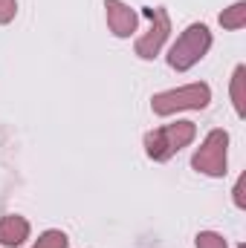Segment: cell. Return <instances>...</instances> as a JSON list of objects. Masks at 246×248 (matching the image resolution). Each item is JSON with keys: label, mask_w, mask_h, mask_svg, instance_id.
<instances>
[{"label": "cell", "mask_w": 246, "mask_h": 248, "mask_svg": "<svg viewBox=\"0 0 246 248\" xmlns=\"http://www.w3.org/2000/svg\"><path fill=\"white\" fill-rule=\"evenodd\" d=\"M197 136V127L194 122H174L165 124L154 133L145 136V153L154 159V162H168L174 153H180L183 147H188Z\"/></svg>", "instance_id": "cell-1"}, {"label": "cell", "mask_w": 246, "mask_h": 248, "mask_svg": "<svg viewBox=\"0 0 246 248\" xmlns=\"http://www.w3.org/2000/svg\"><path fill=\"white\" fill-rule=\"evenodd\" d=\"M209 101H211L209 84H188V87H180V90L157 93L151 98V110L157 116H171V113H180V110H203V107H209Z\"/></svg>", "instance_id": "cell-2"}, {"label": "cell", "mask_w": 246, "mask_h": 248, "mask_svg": "<svg viewBox=\"0 0 246 248\" xmlns=\"http://www.w3.org/2000/svg\"><path fill=\"white\" fill-rule=\"evenodd\" d=\"M209 46H211V32H209V26H206V23H191L183 35L177 38V44L171 46L168 63H171L177 72H185V69H191L194 63L209 52Z\"/></svg>", "instance_id": "cell-3"}, {"label": "cell", "mask_w": 246, "mask_h": 248, "mask_svg": "<svg viewBox=\"0 0 246 248\" xmlns=\"http://www.w3.org/2000/svg\"><path fill=\"white\" fill-rule=\"evenodd\" d=\"M226 147H229V133L226 130H211L200 150L191 159V168L206 176H223L226 173Z\"/></svg>", "instance_id": "cell-4"}, {"label": "cell", "mask_w": 246, "mask_h": 248, "mask_svg": "<svg viewBox=\"0 0 246 248\" xmlns=\"http://www.w3.org/2000/svg\"><path fill=\"white\" fill-rule=\"evenodd\" d=\"M145 15H148L151 26H148V32L136 41V55L148 61V58L159 55V49H162V44H165V38H168V32H171V23H168L165 9H145Z\"/></svg>", "instance_id": "cell-5"}, {"label": "cell", "mask_w": 246, "mask_h": 248, "mask_svg": "<svg viewBox=\"0 0 246 248\" xmlns=\"http://www.w3.org/2000/svg\"><path fill=\"white\" fill-rule=\"evenodd\" d=\"M105 9H107V26H110V32L116 38H127V35L136 32L139 15L127 3H122V0H105Z\"/></svg>", "instance_id": "cell-6"}, {"label": "cell", "mask_w": 246, "mask_h": 248, "mask_svg": "<svg viewBox=\"0 0 246 248\" xmlns=\"http://www.w3.org/2000/svg\"><path fill=\"white\" fill-rule=\"evenodd\" d=\"M23 240H29V222L18 214H9L0 219V246L18 248L23 246Z\"/></svg>", "instance_id": "cell-7"}, {"label": "cell", "mask_w": 246, "mask_h": 248, "mask_svg": "<svg viewBox=\"0 0 246 248\" xmlns=\"http://www.w3.org/2000/svg\"><path fill=\"white\" fill-rule=\"evenodd\" d=\"M246 66H238L235 75H232V104H235V113L244 119L246 116Z\"/></svg>", "instance_id": "cell-8"}, {"label": "cell", "mask_w": 246, "mask_h": 248, "mask_svg": "<svg viewBox=\"0 0 246 248\" xmlns=\"http://www.w3.org/2000/svg\"><path fill=\"white\" fill-rule=\"evenodd\" d=\"M246 23V3H235V6H229L223 15H220V26L223 29H244Z\"/></svg>", "instance_id": "cell-9"}, {"label": "cell", "mask_w": 246, "mask_h": 248, "mask_svg": "<svg viewBox=\"0 0 246 248\" xmlns=\"http://www.w3.org/2000/svg\"><path fill=\"white\" fill-rule=\"evenodd\" d=\"M67 246H70V240H67L64 231H44L32 248H67Z\"/></svg>", "instance_id": "cell-10"}, {"label": "cell", "mask_w": 246, "mask_h": 248, "mask_svg": "<svg viewBox=\"0 0 246 248\" xmlns=\"http://www.w3.org/2000/svg\"><path fill=\"white\" fill-rule=\"evenodd\" d=\"M197 248H229V246H226V240H223L220 234H214V231H200V234H197Z\"/></svg>", "instance_id": "cell-11"}, {"label": "cell", "mask_w": 246, "mask_h": 248, "mask_svg": "<svg viewBox=\"0 0 246 248\" xmlns=\"http://www.w3.org/2000/svg\"><path fill=\"white\" fill-rule=\"evenodd\" d=\"M15 15H18V0H0V23L15 20Z\"/></svg>", "instance_id": "cell-12"}, {"label": "cell", "mask_w": 246, "mask_h": 248, "mask_svg": "<svg viewBox=\"0 0 246 248\" xmlns=\"http://www.w3.org/2000/svg\"><path fill=\"white\" fill-rule=\"evenodd\" d=\"M244 187H246V176H241V179H238V185H235V190H232V193H235V205H238V208H246Z\"/></svg>", "instance_id": "cell-13"}]
</instances>
